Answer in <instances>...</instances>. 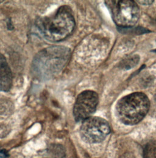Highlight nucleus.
I'll list each match as a JSON object with an SVG mask.
<instances>
[{"label":"nucleus","mask_w":156,"mask_h":158,"mask_svg":"<svg viewBox=\"0 0 156 158\" xmlns=\"http://www.w3.org/2000/svg\"><path fill=\"white\" fill-rule=\"evenodd\" d=\"M144 158H156V143L149 142L144 148Z\"/></svg>","instance_id":"nucleus-9"},{"label":"nucleus","mask_w":156,"mask_h":158,"mask_svg":"<svg viewBox=\"0 0 156 158\" xmlns=\"http://www.w3.org/2000/svg\"><path fill=\"white\" fill-rule=\"evenodd\" d=\"M76 22L71 9L66 6L60 7L51 15L39 19L37 29L45 39L53 42L62 41L73 32Z\"/></svg>","instance_id":"nucleus-2"},{"label":"nucleus","mask_w":156,"mask_h":158,"mask_svg":"<svg viewBox=\"0 0 156 158\" xmlns=\"http://www.w3.org/2000/svg\"><path fill=\"white\" fill-rule=\"evenodd\" d=\"M3 2V1H0V3H1V2Z\"/></svg>","instance_id":"nucleus-13"},{"label":"nucleus","mask_w":156,"mask_h":158,"mask_svg":"<svg viewBox=\"0 0 156 158\" xmlns=\"http://www.w3.org/2000/svg\"><path fill=\"white\" fill-rule=\"evenodd\" d=\"M136 2H139L141 4H144V5H148V4H152L154 1H136Z\"/></svg>","instance_id":"nucleus-12"},{"label":"nucleus","mask_w":156,"mask_h":158,"mask_svg":"<svg viewBox=\"0 0 156 158\" xmlns=\"http://www.w3.org/2000/svg\"><path fill=\"white\" fill-rule=\"evenodd\" d=\"M112 19L118 26L128 28L134 26L140 18V9L136 2L131 0L106 1Z\"/></svg>","instance_id":"nucleus-4"},{"label":"nucleus","mask_w":156,"mask_h":158,"mask_svg":"<svg viewBox=\"0 0 156 158\" xmlns=\"http://www.w3.org/2000/svg\"><path fill=\"white\" fill-rule=\"evenodd\" d=\"M70 57V49L65 46H54L43 49L32 61V73L40 80L52 79L63 70Z\"/></svg>","instance_id":"nucleus-1"},{"label":"nucleus","mask_w":156,"mask_h":158,"mask_svg":"<svg viewBox=\"0 0 156 158\" xmlns=\"http://www.w3.org/2000/svg\"><path fill=\"white\" fill-rule=\"evenodd\" d=\"M12 85V74L5 57L0 54V91H9Z\"/></svg>","instance_id":"nucleus-7"},{"label":"nucleus","mask_w":156,"mask_h":158,"mask_svg":"<svg viewBox=\"0 0 156 158\" xmlns=\"http://www.w3.org/2000/svg\"><path fill=\"white\" fill-rule=\"evenodd\" d=\"M9 155L6 149L0 148V158H7L9 157Z\"/></svg>","instance_id":"nucleus-11"},{"label":"nucleus","mask_w":156,"mask_h":158,"mask_svg":"<svg viewBox=\"0 0 156 158\" xmlns=\"http://www.w3.org/2000/svg\"><path fill=\"white\" fill-rule=\"evenodd\" d=\"M98 95L93 91H84L78 95L76 100L73 116L76 122H83L95 112L98 104Z\"/></svg>","instance_id":"nucleus-6"},{"label":"nucleus","mask_w":156,"mask_h":158,"mask_svg":"<svg viewBox=\"0 0 156 158\" xmlns=\"http://www.w3.org/2000/svg\"><path fill=\"white\" fill-rule=\"evenodd\" d=\"M150 106L148 98L142 93H134L118 100L117 117L125 125H134L145 117Z\"/></svg>","instance_id":"nucleus-3"},{"label":"nucleus","mask_w":156,"mask_h":158,"mask_svg":"<svg viewBox=\"0 0 156 158\" xmlns=\"http://www.w3.org/2000/svg\"><path fill=\"white\" fill-rule=\"evenodd\" d=\"M110 132L109 123L99 117L87 118L82 122L80 128L81 138L89 143H97L103 141Z\"/></svg>","instance_id":"nucleus-5"},{"label":"nucleus","mask_w":156,"mask_h":158,"mask_svg":"<svg viewBox=\"0 0 156 158\" xmlns=\"http://www.w3.org/2000/svg\"><path fill=\"white\" fill-rule=\"evenodd\" d=\"M139 61V57L138 56H133L131 57L127 58L122 62L121 67L122 68H124L126 69H131L136 66L138 63Z\"/></svg>","instance_id":"nucleus-10"},{"label":"nucleus","mask_w":156,"mask_h":158,"mask_svg":"<svg viewBox=\"0 0 156 158\" xmlns=\"http://www.w3.org/2000/svg\"><path fill=\"white\" fill-rule=\"evenodd\" d=\"M49 158H63L65 156V150L60 144H51L46 149Z\"/></svg>","instance_id":"nucleus-8"}]
</instances>
